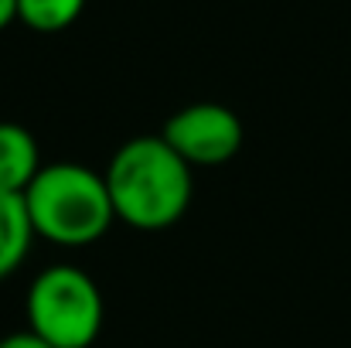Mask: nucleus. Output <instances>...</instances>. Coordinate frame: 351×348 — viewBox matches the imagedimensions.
<instances>
[{
	"label": "nucleus",
	"mask_w": 351,
	"mask_h": 348,
	"mask_svg": "<svg viewBox=\"0 0 351 348\" xmlns=\"http://www.w3.org/2000/svg\"><path fill=\"white\" fill-rule=\"evenodd\" d=\"M167 147L195 171L229 164L242 150V119L222 103H191L171 116L160 130Z\"/></svg>",
	"instance_id": "nucleus-4"
},
{
	"label": "nucleus",
	"mask_w": 351,
	"mask_h": 348,
	"mask_svg": "<svg viewBox=\"0 0 351 348\" xmlns=\"http://www.w3.org/2000/svg\"><path fill=\"white\" fill-rule=\"evenodd\" d=\"M191 167L157 137H133L119 147L106 167V188L119 222L140 232L174 226L195 195Z\"/></svg>",
	"instance_id": "nucleus-1"
},
{
	"label": "nucleus",
	"mask_w": 351,
	"mask_h": 348,
	"mask_svg": "<svg viewBox=\"0 0 351 348\" xmlns=\"http://www.w3.org/2000/svg\"><path fill=\"white\" fill-rule=\"evenodd\" d=\"M103 318L96 280L72 263L41 270L27 287V332L51 348H89L103 332Z\"/></svg>",
	"instance_id": "nucleus-3"
},
{
	"label": "nucleus",
	"mask_w": 351,
	"mask_h": 348,
	"mask_svg": "<svg viewBox=\"0 0 351 348\" xmlns=\"http://www.w3.org/2000/svg\"><path fill=\"white\" fill-rule=\"evenodd\" d=\"M24 209L34 235L69 249L99 242L117 219L106 178L75 161L41 167L24 192Z\"/></svg>",
	"instance_id": "nucleus-2"
},
{
	"label": "nucleus",
	"mask_w": 351,
	"mask_h": 348,
	"mask_svg": "<svg viewBox=\"0 0 351 348\" xmlns=\"http://www.w3.org/2000/svg\"><path fill=\"white\" fill-rule=\"evenodd\" d=\"M0 348H51L48 342H41L38 335H31V332H17V335H7V338H0Z\"/></svg>",
	"instance_id": "nucleus-8"
},
{
	"label": "nucleus",
	"mask_w": 351,
	"mask_h": 348,
	"mask_svg": "<svg viewBox=\"0 0 351 348\" xmlns=\"http://www.w3.org/2000/svg\"><path fill=\"white\" fill-rule=\"evenodd\" d=\"M17 21V0H0V31Z\"/></svg>",
	"instance_id": "nucleus-9"
},
{
	"label": "nucleus",
	"mask_w": 351,
	"mask_h": 348,
	"mask_svg": "<svg viewBox=\"0 0 351 348\" xmlns=\"http://www.w3.org/2000/svg\"><path fill=\"white\" fill-rule=\"evenodd\" d=\"M86 10V0H17V21L41 34L72 27Z\"/></svg>",
	"instance_id": "nucleus-7"
},
{
	"label": "nucleus",
	"mask_w": 351,
	"mask_h": 348,
	"mask_svg": "<svg viewBox=\"0 0 351 348\" xmlns=\"http://www.w3.org/2000/svg\"><path fill=\"white\" fill-rule=\"evenodd\" d=\"M31 219H27V209H24V195H3L0 192V280L10 277L27 249H31Z\"/></svg>",
	"instance_id": "nucleus-6"
},
{
	"label": "nucleus",
	"mask_w": 351,
	"mask_h": 348,
	"mask_svg": "<svg viewBox=\"0 0 351 348\" xmlns=\"http://www.w3.org/2000/svg\"><path fill=\"white\" fill-rule=\"evenodd\" d=\"M41 171V150L27 126L0 123V192L24 195Z\"/></svg>",
	"instance_id": "nucleus-5"
}]
</instances>
